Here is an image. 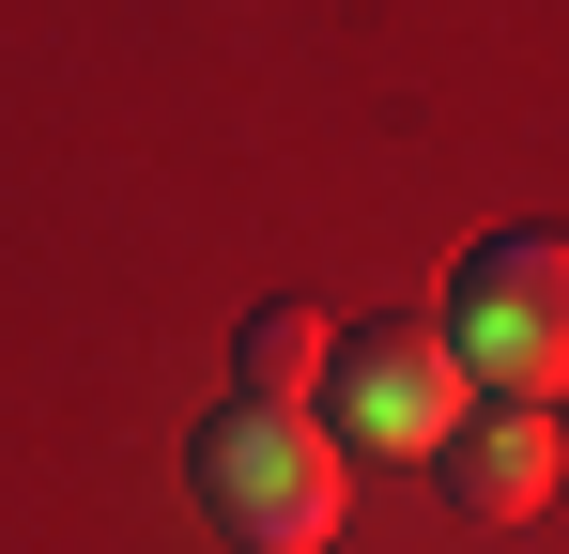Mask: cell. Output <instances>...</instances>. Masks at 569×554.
Here are the masks:
<instances>
[{"mask_svg": "<svg viewBox=\"0 0 569 554\" xmlns=\"http://www.w3.org/2000/svg\"><path fill=\"white\" fill-rule=\"evenodd\" d=\"M323 308H247V339H231V369H247V400H292L308 416V385H323Z\"/></svg>", "mask_w": 569, "mask_h": 554, "instance_id": "cell-5", "label": "cell"}, {"mask_svg": "<svg viewBox=\"0 0 569 554\" xmlns=\"http://www.w3.org/2000/svg\"><path fill=\"white\" fill-rule=\"evenodd\" d=\"M308 416H323V447L355 462H431L447 432H462V355H447V324H339L323 339V385H308Z\"/></svg>", "mask_w": 569, "mask_h": 554, "instance_id": "cell-3", "label": "cell"}, {"mask_svg": "<svg viewBox=\"0 0 569 554\" xmlns=\"http://www.w3.org/2000/svg\"><path fill=\"white\" fill-rule=\"evenodd\" d=\"M431 324H447L462 385L555 400V385H569V231H492V247H462V277H447Z\"/></svg>", "mask_w": 569, "mask_h": 554, "instance_id": "cell-2", "label": "cell"}, {"mask_svg": "<svg viewBox=\"0 0 569 554\" xmlns=\"http://www.w3.org/2000/svg\"><path fill=\"white\" fill-rule=\"evenodd\" d=\"M431 477H447V508H462V524H523V508L555 493V432H539V400L462 416V432L431 447Z\"/></svg>", "mask_w": 569, "mask_h": 554, "instance_id": "cell-4", "label": "cell"}, {"mask_svg": "<svg viewBox=\"0 0 569 554\" xmlns=\"http://www.w3.org/2000/svg\"><path fill=\"white\" fill-rule=\"evenodd\" d=\"M186 477L247 554H323L355 524V462L323 447V416H292V400H216L186 432Z\"/></svg>", "mask_w": 569, "mask_h": 554, "instance_id": "cell-1", "label": "cell"}]
</instances>
